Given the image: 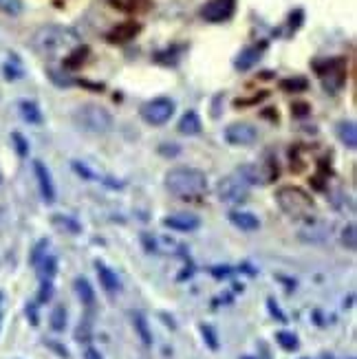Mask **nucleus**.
Instances as JSON below:
<instances>
[{
  "mask_svg": "<svg viewBox=\"0 0 357 359\" xmlns=\"http://www.w3.org/2000/svg\"><path fill=\"white\" fill-rule=\"evenodd\" d=\"M27 318L31 320V324L38 326V304H27Z\"/></svg>",
  "mask_w": 357,
  "mask_h": 359,
  "instance_id": "nucleus-29",
  "label": "nucleus"
},
{
  "mask_svg": "<svg viewBox=\"0 0 357 359\" xmlns=\"http://www.w3.org/2000/svg\"><path fill=\"white\" fill-rule=\"evenodd\" d=\"M229 273H231L229 267H214L212 269V276H216V278H227Z\"/></svg>",
  "mask_w": 357,
  "mask_h": 359,
  "instance_id": "nucleus-32",
  "label": "nucleus"
},
{
  "mask_svg": "<svg viewBox=\"0 0 357 359\" xmlns=\"http://www.w3.org/2000/svg\"><path fill=\"white\" fill-rule=\"evenodd\" d=\"M236 11V0H208L206 7L201 9V15L212 22V25H221L227 22Z\"/></svg>",
  "mask_w": 357,
  "mask_h": 359,
  "instance_id": "nucleus-7",
  "label": "nucleus"
},
{
  "mask_svg": "<svg viewBox=\"0 0 357 359\" xmlns=\"http://www.w3.org/2000/svg\"><path fill=\"white\" fill-rule=\"evenodd\" d=\"M283 88H307V82L304 80H287V82H283Z\"/></svg>",
  "mask_w": 357,
  "mask_h": 359,
  "instance_id": "nucleus-31",
  "label": "nucleus"
},
{
  "mask_svg": "<svg viewBox=\"0 0 357 359\" xmlns=\"http://www.w3.org/2000/svg\"><path fill=\"white\" fill-rule=\"evenodd\" d=\"M3 302H5V293L0 291V309H3ZM0 316H3V313H0Z\"/></svg>",
  "mask_w": 357,
  "mask_h": 359,
  "instance_id": "nucleus-34",
  "label": "nucleus"
},
{
  "mask_svg": "<svg viewBox=\"0 0 357 359\" xmlns=\"http://www.w3.org/2000/svg\"><path fill=\"white\" fill-rule=\"evenodd\" d=\"M201 335H203L210 351H219V335H216V331L210 324H201Z\"/></svg>",
  "mask_w": 357,
  "mask_h": 359,
  "instance_id": "nucleus-24",
  "label": "nucleus"
},
{
  "mask_svg": "<svg viewBox=\"0 0 357 359\" xmlns=\"http://www.w3.org/2000/svg\"><path fill=\"white\" fill-rule=\"evenodd\" d=\"M25 9L22 0H0V11L7 15H20Z\"/></svg>",
  "mask_w": 357,
  "mask_h": 359,
  "instance_id": "nucleus-25",
  "label": "nucleus"
},
{
  "mask_svg": "<svg viewBox=\"0 0 357 359\" xmlns=\"http://www.w3.org/2000/svg\"><path fill=\"white\" fill-rule=\"evenodd\" d=\"M276 201L281 210L293 218H304L314 212V201L309 196L304 190L300 187H293V185H287V187H281V190L276 192Z\"/></svg>",
  "mask_w": 357,
  "mask_h": 359,
  "instance_id": "nucleus-4",
  "label": "nucleus"
},
{
  "mask_svg": "<svg viewBox=\"0 0 357 359\" xmlns=\"http://www.w3.org/2000/svg\"><path fill=\"white\" fill-rule=\"evenodd\" d=\"M276 344L281 346L283 351H287V353H293V351H298L300 341H298V335L296 333H291V331H278L276 333Z\"/></svg>",
  "mask_w": 357,
  "mask_h": 359,
  "instance_id": "nucleus-20",
  "label": "nucleus"
},
{
  "mask_svg": "<svg viewBox=\"0 0 357 359\" xmlns=\"http://www.w3.org/2000/svg\"><path fill=\"white\" fill-rule=\"evenodd\" d=\"M342 243H344V247L349 249V252H355V249H357V227H355V223H349L342 229Z\"/></svg>",
  "mask_w": 357,
  "mask_h": 359,
  "instance_id": "nucleus-23",
  "label": "nucleus"
},
{
  "mask_svg": "<svg viewBox=\"0 0 357 359\" xmlns=\"http://www.w3.org/2000/svg\"><path fill=\"white\" fill-rule=\"evenodd\" d=\"M51 298H53V280H42L40 291H38V302L46 304Z\"/></svg>",
  "mask_w": 357,
  "mask_h": 359,
  "instance_id": "nucleus-27",
  "label": "nucleus"
},
{
  "mask_svg": "<svg viewBox=\"0 0 357 359\" xmlns=\"http://www.w3.org/2000/svg\"><path fill=\"white\" fill-rule=\"evenodd\" d=\"M260 53L262 49H258V46H247V49H243L236 57V69L238 71H250L254 65H258V60H260Z\"/></svg>",
  "mask_w": 357,
  "mask_h": 359,
  "instance_id": "nucleus-16",
  "label": "nucleus"
},
{
  "mask_svg": "<svg viewBox=\"0 0 357 359\" xmlns=\"http://www.w3.org/2000/svg\"><path fill=\"white\" fill-rule=\"evenodd\" d=\"M267 309H269V313H271L278 322H287L285 313L281 311V306H278V302H276L274 298H269V300H267Z\"/></svg>",
  "mask_w": 357,
  "mask_h": 359,
  "instance_id": "nucleus-28",
  "label": "nucleus"
},
{
  "mask_svg": "<svg viewBox=\"0 0 357 359\" xmlns=\"http://www.w3.org/2000/svg\"><path fill=\"white\" fill-rule=\"evenodd\" d=\"M46 249H49V241L46 238H42L36 247H34V252H31V264H34V267H38V264L44 260V256H46Z\"/></svg>",
  "mask_w": 357,
  "mask_h": 359,
  "instance_id": "nucleus-26",
  "label": "nucleus"
},
{
  "mask_svg": "<svg viewBox=\"0 0 357 359\" xmlns=\"http://www.w3.org/2000/svg\"><path fill=\"white\" fill-rule=\"evenodd\" d=\"M258 139V130L256 126L247 121H236V123H229L225 128V142L229 146H252Z\"/></svg>",
  "mask_w": 357,
  "mask_h": 359,
  "instance_id": "nucleus-8",
  "label": "nucleus"
},
{
  "mask_svg": "<svg viewBox=\"0 0 357 359\" xmlns=\"http://www.w3.org/2000/svg\"><path fill=\"white\" fill-rule=\"evenodd\" d=\"M95 271H97V278H100V285H102V289L108 293V295H113V293H117L119 291V278H117V273L108 267V264H104V262H95Z\"/></svg>",
  "mask_w": 357,
  "mask_h": 359,
  "instance_id": "nucleus-11",
  "label": "nucleus"
},
{
  "mask_svg": "<svg viewBox=\"0 0 357 359\" xmlns=\"http://www.w3.org/2000/svg\"><path fill=\"white\" fill-rule=\"evenodd\" d=\"M80 46V34L67 25H42L31 36V49L42 57H65Z\"/></svg>",
  "mask_w": 357,
  "mask_h": 359,
  "instance_id": "nucleus-1",
  "label": "nucleus"
},
{
  "mask_svg": "<svg viewBox=\"0 0 357 359\" xmlns=\"http://www.w3.org/2000/svg\"><path fill=\"white\" fill-rule=\"evenodd\" d=\"M73 123L82 133L88 135H106L113 130V115L106 111L104 106L95 102H86L75 108L73 113Z\"/></svg>",
  "mask_w": 357,
  "mask_h": 359,
  "instance_id": "nucleus-3",
  "label": "nucleus"
},
{
  "mask_svg": "<svg viewBox=\"0 0 357 359\" xmlns=\"http://www.w3.org/2000/svg\"><path fill=\"white\" fill-rule=\"evenodd\" d=\"M38 269H40V278L42 280H53V276L58 273V258L51 256V254H46L44 260L38 264Z\"/></svg>",
  "mask_w": 357,
  "mask_h": 359,
  "instance_id": "nucleus-21",
  "label": "nucleus"
},
{
  "mask_svg": "<svg viewBox=\"0 0 357 359\" xmlns=\"http://www.w3.org/2000/svg\"><path fill=\"white\" fill-rule=\"evenodd\" d=\"M243 359H250V357H243Z\"/></svg>",
  "mask_w": 357,
  "mask_h": 359,
  "instance_id": "nucleus-35",
  "label": "nucleus"
},
{
  "mask_svg": "<svg viewBox=\"0 0 357 359\" xmlns=\"http://www.w3.org/2000/svg\"><path fill=\"white\" fill-rule=\"evenodd\" d=\"M133 326H135L139 339H142V344L152 346V331H150V324H148V320H146V316L142 313V311H135V313H133Z\"/></svg>",
  "mask_w": 357,
  "mask_h": 359,
  "instance_id": "nucleus-15",
  "label": "nucleus"
},
{
  "mask_svg": "<svg viewBox=\"0 0 357 359\" xmlns=\"http://www.w3.org/2000/svg\"><path fill=\"white\" fill-rule=\"evenodd\" d=\"M337 139L342 142L349 150H355L357 148V126H355V121H339L337 123Z\"/></svg>",
  "mask_w": 357,
  "mask_h": 359,
  "instance_id": "nucleus-14",
  "label": "nucleus"
},
{
  "mask_svg": "<svg viewBox=\"0 0 357 359\" xmlns=\"http://www.w3.org/2000/svg\"><path fill=\"white\" fill-rule=\"evenodd\" d=\"M73 287H75L77 298H80V302H82L86 309H93V306H95V289L90 287V283H88V280H86L84 276L75 278Z\"/></svg>",
  "mask_w": 357,
  "mask_h": 359,
  "instance_id": "nucleus-12",
  "label": "nucleus"
},
{
  "mask_svg": "<svg viewBox=\"0 0 357 359\" xmlns=\"http://www.w3.org/2000/svg\"><path fill=\"white\" fill-rule=\"evenodd\" d=\"M51 223H53V227L55 229H60V231H65V233H69V236H77V233L82 231V225L75 221L73 216H65V214H55L53 218H51Z\"/></svg>",
  "mask_w": 357,
  "mask_h": 359,
  "instance_id": "nucleus-18",
  "label": "nucleus"
},
{
  "mask_svg": "<svg viewBox=\"0 0 357 359\" xmlns=\"http://www.w3.org/2000/svg\"><path fill=\"white\" fill-rule=\"evenodd\" d=\"M166 187L177 198L196 201L208 192V177L198 168L179 165L166 172Z\"/></svg>",
  "mask_w": 357,
  "mask_h": 359,
  "instance_id": "nucleus-2",
  "label": "nucleus"
},
{
  "mask_svg": "<svg viewBox=\"0 0 357 359\" xmlns=\"http://www.w3.org/2000/svg\"><path fill=\"white\" fill-rule=\"evenodd\" d=\"M84 359H104V355L97 351V348H93V346H88L86 351H84Z\"/></svg>",
  "mask_w": 357,
  "mask_h": 359,
  "instance_id": "nucleus-30",
  "label": "nucleus"
},
{
  "mask_svg": "<svg viewBox=\"0 0 357 359\" xmlns=\"http://www.w3.org/2000/svg\"><path fill=\"white\" fill-rule=\"evenodd\" d=\"M201 128H203V123H201V117L194 111H188V113L181 117V121H179V133L181 135L194 137V135L201 133Z\"/></svg>",
  "mask_w": 357,
  "mask_h": 359,
  "instance_id": "nucleus-17",
  "label": "nucleus"
},
{
  "mask_svg": "<svg viewBox=\"0 0 357 359\" xmlns=\"http://www.w3.org/2000/svg\"><path fill=\"white\" fill-rule=\"evenodd\" d=\"M20 113L29 123H40L42 121V113H40V108L34 102H22L20 104Z\"/></svg>",
  "mask_w": 357,
  "mask_h": 359,
  "instance_id": "nucleus-22",
  "label": "nucleus"
},
{
  "mask_svg": "<svg viewBox=\"0 0 357 359\" xmlns=\"http://www.w3.org/2000/svg\"><path fill=\"white\" fill-rule=\"evenodd\" d=\"M13 139L18 142V152H20V154H27V142H25V139H22L20 135H13Z\"/></svg>",
  "mask_w": 357,
  "mask_h": 359,
  "instance_id": "nucleus-33",
  "label": "nucleus"
},
{
  "mask_svg": "<svg viewBox=\"0 0 357 359\" xmlns=\"http://www.w3.org/2000/svg\"><path fill=\"white\" fill-rule=\"evenodd\" d=\"M34 175H36V181H38V187H40V194H42L44 203H49L51 205V203L55 201V185H53L49 168H46L42 161H34Z\"/></svg>",
  "mask_w": 357,
  "mask_h": 359,
  "instance_id": "nucleus-9",
  "label": "nucleus"
},
{
  "mask_svg": "<svg viewBox=\"0 0 357 359\" xmlns=\"http://www.w3.org/2000/svg\"><path fill=\"white\" fill-rule=\"evenodd\" d=\"M163 227H170L173 231H185V233H190V231H196L201 227V218L194 216V214H170L163 218Z\"/></svg>",
  "mask_w": 357,
  "mask_h": 359,
  "instance_id": "nucleus-10",
  "label": "nucleus"
},
{
  "mask_svg": "<svg viewBox=\"0 0 357 359\" xmlns=\"http://www.w3.org/2000/svg\"><path fill=\"white\" fill-rule=\"evenodd\" d=\"M229 221L241 231H256L260 227L258 216H254L252 212H229Z\"/></svg>",
  "mask_w": 357,
  "mask_h": 359,
  "instance_id": "nucleus-13",
  "label": "nucleus"
},
{
  "mask_svg": "<svg viewBox=\"0 0 357 359\" xmlns=\"http://www.w3.org/2000/svg\"><path fill=\"white\" fill-rule=\"evenodd\" d=\"M67 320H69V311L65 304H58L53 306L51 311V318H49V326L55 331V333H62L67 329Z\"/></svg>",
  "mask_w": 357,
  "mask_h": 359,
  "instance_id": "nucleus-19",
  "label": "nucleus"
},
{
  "mask_svg": "<svg viewBox=\"0 0 357 359\" xmlns=\"http://www.w3.org/2000/svg\"><path fill=\"white\" fill-rule=\"evenodd\" d=\"M250 183H247L238 172L234 175H227L219 181V185H216V194H219V198L223 203H243L247 201V196H250Z\"/></svg>",
  "mask_w": 357,
  "mask_h": 359,
  "instance_id": "nucleus-5",
  "label": "nucleus"
},
{
  "mask_svg": "<svg viewBox=\"0 0 357 359\" xmlns=\"http://www.w3.org/2000/svg\"><path fill=\"white\" fill-rule=\"evenodd\" d=\"M175 115V102L168 97H154L142 106V117L150 126H163Z\"/></svg>",
  "mask_w": 357,
  "mask_h": 359,
  "instance_id": "nucleus-6",
  "label": "nucleus"
}]
</instances>
